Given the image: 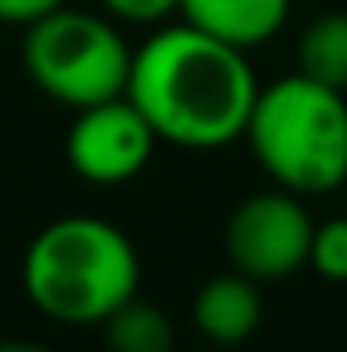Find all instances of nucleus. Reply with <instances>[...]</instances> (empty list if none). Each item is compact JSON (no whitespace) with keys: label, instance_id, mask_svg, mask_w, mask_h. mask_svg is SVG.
<instances>
[{"label":"nucleus","instance_id":"1","mask_svg":"<svg viewBox=\"0 0 347 352\" xmlns=\"http://www.w3.org/2000/svg\"><path fill=\"white\" fill-rule=\"evenodd\" d=\"M246 54L250 50L208 37L188 21L164 25L131 54L127 98L164 144L196 152L225 148L246 135L261 90Z\"/></svg>","mask_w":347,"mask_h":352},{"label":"nucleus","instance_id":"2","mask_svg":"<svg viewBox=\"0 0 347 352\" xmlns=\"http://www.w3.org/2000/svg\"><path fill=\"white\" fill-rule=\"evenodd\" d=\"M21 283L41 316L86 328L139 295V254L102 217H58L29 242Z\"/></svg>","mask_w":347,"mask_h":352},{"label":"nucleus","instance_id":"3","mask_svg":"<svg viewBox=\"0 0 347 352\" xmlns=\"http://www.w3.org/2000/svg\"><path fill=\"white\" fill-rule=\"evenodd\" d=\"M246 140L278 188L331 192L347 180V94L298 70L274 78L254 98Z\"/></svg>","mask_w":347,"mask_h":352},{"label":"nucleus","instance_id":"4","mask_svg":"<svg viewBox=\"0 0 347 352\" xmlns=\"http://www.w3.org/2000/svg\"><path fill=\"white\" fill-rule=\"evenodd\" d=\"M131 54L135 50L123 41L115 16H98L70 4L25 25L21 45V62L33 87L74 111L127 94Z\"/></svg>","mask_w":347,"mask_h":352},{"label":"nucleus","instance_id":"5","mask_svg":"<svg viewBox=\"0 0 347 352\" xmlns=\"http://www.w3.org/2000/svg\"><path fill=\"white\" fill-rule=\"evenodd\" d=\"M311 234L315 221L302 197L274 184L233 205L225 221V254L233 270L250 274L254 283H278L307 266Z\"/></svg>","mask_w":347,"mask_h":352},{"label":"nucleus","instance_id":"6","mask_svg":"<svg viewBox=\"0 0 347 352\" xmlns=\"http://www.w3.org/2000/svg\"><path fill=\"white\" fill-rule=\"evenodd\" d=\"M156 127L143 119V111L127 98H102L82 107L66 135V160L86 184H127L147 168L156 152Z\"/></svg>","mask_w":347,"mask_h":352},{"label":"nucleus","instance_id":"7","mask_svg":"<svg viewBox=\"0 0 347 352\" xmlns=\"http://www.w3.org/2000/svg\"><path fill=\"white\" fill-rule=\"evenodd\" d=\"M192 324L208 344H246L261 328V283L241 270L213 274L192 295Z\"/></svg>","mask_w":347,"mask_h":352},{"label":"nucleus","instance_id":"8","mask_svg":"<svg viewBox=\"0 0 347 352\" xmlns=\"http://www.w3.org/2000/svg\"><path fill=\"white\" fill-rule=\"evenodd\" d=\"M290 16V0H180V21L237 50L270 41Z\"/></svg>","mask_w":347,"mask_h":352},{"label":"nucleus","instance_id":"9","mask_svg":"<svg viewBox=\"0 0 347 352\" xmlns=\"http://www.w3.org/2000/svg\"><path fill=\"white\" fill-rule=\"evenodd\" d=\"M298 74L347 94V8L319 12L298 33Z\"/></svg>","mask_w":347,"mask_h":352},{"label":"nucleus","instance_id":"10","mask_svg":"<svg viewBox=\"0 0 347 352\" xmlns=\"http://www.w3.org/2000/svg\"><path fill=\"white\" fill-rule=\"evenodd\" d=\"M102 328H106V352H176L172 320L139 295L115 307L102 320Z\"/></svg>","mask_w":347,"mask_h":352},{"label":"nucleus","instance_id":"11","mask_svg":"<svg viewBox=\"0 0 347 352\" xmlns=\"http://www.w3.org/2000/svg\"><path fill=\"white\" fill-rule=\"evenodd\" d=\"M307 266L327 283H347V217H331L315 226Z\"/></svg>","mask_w":347,"mask_h":352},{"label":"nucleus","instance_id":"12","mask_svg":"<svg viewBox=\"0 0 347 352\" xmlns=\"http://www.w3.org/2000/svg\"><path fill=\"white\" fill-rule=\"evenodd\" d=\"M106 12L123 25H160L180 12V0H102Z\"/></svg>","mask_w":347,"mask_h":352},{"label":"nucleus","instance_id":"13","mask_svg":"<svg viewBox=\"0 0 347 352\" xmlns=\"http://www.w3.org/2000/svg\"><path fill=\"white\" fill-rule=\"evenodd\" d=\"M66 0H0V21L4 25H33V21H41L45 12H53V8H62Z\"/></svg>","mask_w":347,"mask_h":352},{"label":"nucleus","instance_id":"14","mask_svg":"<svg viewBox=\"0 0 347 352\" xmlns=\"http://www.w3.org/2000/svg\"><path fill=\"white\" fill-rule=\"evenodd\" d=\"M0 352H53V349L33 344V340H0Z\"/></svg>","mask_w":347,"mask_h":352}]
</instances>
